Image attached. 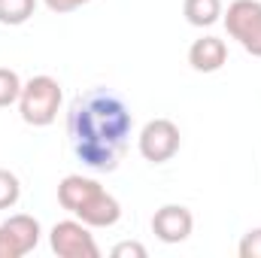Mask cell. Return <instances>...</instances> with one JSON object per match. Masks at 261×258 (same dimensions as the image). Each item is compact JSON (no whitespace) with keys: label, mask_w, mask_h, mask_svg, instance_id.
Returning a JSON list of instances; mask_svg holds the SVG:
<instances>
[{"label":"cell","mask_w":261,"mask_h":258,"mask_svg":"<svg viewBox=\"0 0 261 258\" xmlns=\"http://www.w3.org/2000/svg\"><path fill=\"white\" fill-rule=\"evenodd\" d=\"M130 128L134 116L128 104L110 88H88L76 94L67 110V137L73 155L97 173H113L119 167L128 152Z\"/></svg>","instance_id":"cell-1"},{"label":"cell","mask_w":261,"mask_h":258,"mask_svg":"<svg viewBox=\"0 0 261 258\" xmlns=\"http://www.w3.org/2000/svg\"><path fill=\"white\" fill-rule=\"evenodd\" d=\"M58 203L88 228H113L122 219V203L97 179L70 173L58 183Z\"/></svg>","instance_id":"cell-2"},{"label":"cell","mask_w":261,"mask_h":258,"mask_svg":"<svg viewBox=\"0 0 261 258\" xmlns=\"http://www.w3.org/2000/svg\"><path fill=\"white\" fill-rule=\"evenodd\" d=\"M61 100H64V91H61V82L58 79H52V76H31L21 85L18 113H21V119L28 125L46 128V125H52L58 119Z\"/></svg>","instance_id":"cell-3"},{"label":"cell","mask_w":261,"mask_h":258,"mask_svg":"<svg viewBox=\"0 0 261 258\" xmlns=\"http://www.w3.org/2000/svg\"><path fill=\"white\" fill-rule=\"evenodd\" d=\"M225 28L252 58H261V0H234L225 12Z\"/></svg>","instance_id":"cell-4"},{"label":"cell","mask_w":261,"mask_h":258,"mask_svg":"<svg viewBox=\"0 0 261 258\" xmlns=\"http://www.w3.org/2000/svg\"><path fill=\"white\" fill-rule=\"evenodd\" d=\"M49 246L58 258H100L91 228L79 219H64L49 231Z\"/></svg>","instance_id":"cell-5"},{"label":"cell","mask_w":261,"mask_h":258,"mask_svg":"<svg viewBox=\"0 0 261 258\" xmlns=\"http://www.w3.org/2000/svg\"><path fill=\"white\" fill-rule=\"evenodd\" d=\"M179 143H182L179 128L170 119H152V122H146L143 131H140V137H137V149H140V155L149 164L170 161L179 152Z\"/></svg>","instance_id":"cell-6"},{"label":"cell","mask_w":261,"mask_h":258,"mask_svg":"<svg viewBox=\"0 0 261 258\" xmlns=\"http://www.w3.org/2000/svg\"><path fill=\"white\" fill-rule=\"evenodd\" d=\"M40 222L28 213H15L0 222V258H21L37 249L40 243Z\"/></svg>","instance_id":"cell-7"},{"label":"cell","mask_w":261,"mask_h":258,"mask_svg":"<svg viewBox=\"0 0 261 258\" xmlns=\"http://www.w3.org/2000/svg\"><path fill=\"white\" fill-rule=\"evenodd\" d=\"M192 228H195V216L182 203H164L152 216V234L161 243H182V240H189Z\"/></svg>","instance_id":"cell-8"},{"label":"cell","mask_w":261,"mask_h":258,"mask_svg":"<svg viewBox=\"0 0 261 258\" xmlns=\"http://www.w3.org/2000/svg\"><path fill=\"white\" fill-rule=\"evenodd\" d=\"M225 61H228V46L219 37H200L189 49V64L197 73H216L225 67Z\"/></svg>","instance_id":"cell-9"},{"label":"cell","mask_w":261,"mask_h":258,"mask_svg":"<svg viewBox=\"0 0 261 258\" xmlns=\"http://www.w3.org/2000/svg\"><path fill=\"white\" fill-rule=\"evenodd\" d=\"M182 15L195 28H210L222 18V0H186Z\"/></svg>","instance_id":"cell-10"},{"label":"cell","mask_w":261,"mask_h":258,"mask_svg":"<svg viewBox=\"0 0 261 258\" xmlns=\"http://www.w3.org/2000/svg\"><path fill=\"white\" fill-rule=\"evenodd\" d=\"M37 9V0H0V24H24Z\"/></svg>","instance_id":"cell-11"},{"label":"cell","mask_w":261,"mask_h":258,"mask_svg":"<svg viewBox=\"0 0 261 258\" xmlns=\"http://www.w3.org/2000/svg\"><path fill=\"white\" fill-rule=\"evenodd\" d=\"M21 79H18V73L15 70H9V67H0V110L3 107H12V104H18V97H21Z\"/></svg>","instance_id":"cell-12"},{"label":"cell","mask_w":261,"mask_h":258,"mask_svg":"<svg viewBox=\"0 0 261 258\" xmlns=\"http://www.w3.org/2000/svg\"><path fill=\"white\" fill-rule=\"evenodd\" d=\"M21 197V183L12 170L0 167V210H12Z\"/></svg>","instance_id":"cell-13"},{"label":"cell","mask_w":261,"mask_h":258,"mask_svg":"<svg viewBox=\"0 0 261 258\" xmlns=\"http://www.w3.org/2000/svg\"><path fill=\"white\" fill-rule=\"evenodd\" d=\"M237 252H240V258H261V228H252L243 234Z\"/></svg>","instance_id":"cell-14"},{"label":"cell","mask_w":261,"mask_h":258,"mask_svg":"<svg viewBox=\"0 0 261 258\" xmlns=\"http://www.w3.org/2000/svg\"><path fill=\"white\" fill-rule=\"evenodd\" d=\"M113 258H146V246L137 240H125L113 246Z\"/></svg>","instance_id":"cell-15"},{"label":"cell","mask_w":261,"mask_h":258,"mask_svg":"<svg viewBox=\"0 0 261 258\" xmlns=\"http://www.w3.org/2000/svg\"><path fill=\"white\" fill-rule=\"evenodd\" d=\"M52 12H58V15H64V12H76L79 6H85V3H91V0H43Z\"/></svg>","instance_id":"cell-16"}]
</instances>
